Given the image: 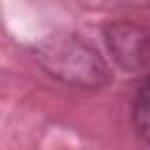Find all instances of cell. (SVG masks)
<instances>
[{"label":"cell","instance_id":"1","mask_svg":"<svg viewBox=\"0 0 150 150\" xmlns=\"http://www.w3.org/2000/svg\"><path fill=\"white\" fill-rule=\"evenodd\" d=\"M40 61L54 77H61L73 84L98 87L108 80V70L98 54L73 38L47 42L40 52Z\"/></svg>","mask_w":150,"mask_h":150},{"label":"cell","instance_id":"2","mask_svg":"<svg viewBox=\"0 0 150 150\" xmlns=\"http://www.w3.org/2000/svg\"><path fill=\"white\" fill-rule=\"evenodd\" d=\"M108 47L115 61L129 70L150 68V26L143 23H112L108 28Z\"/></svg>","mask_w":150,"mask_h":150},{"label":"cell","instance_id":"3","mask_svg":"<svg viewBox=\"0 0 150 150\" xmlns=\"http://www.w3.org/2000/svg\"><path fill=\"white\" fill-rule=\"evenodd\" d=\"M131 117H134V129L141 136V141L150 143V77L145 80V84L136 94Z\"/></svg>","mask_w":150,"mask_h":150}]
</instances>
